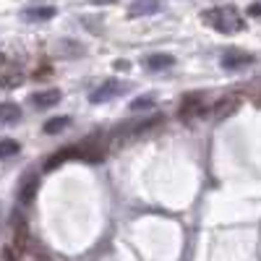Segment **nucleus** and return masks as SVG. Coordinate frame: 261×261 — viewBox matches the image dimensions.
<instances>
[{"instance_id": "nucleus-1", "label": "nucleus", "mask_w": 261, "mask_h": 261, "mask_svg": "<svg viewBox=\"0 0 261 261\" xmlns=\"http://www.w3.org/2000/svg\"><path fill=\"white\" fill-rule=\"evenodd\" d=\"M206 24H212L214 29H220V32H238V29H243V21H241V16H238L235 8L206 11Z\"/></svg>"}, {"instance_id": "nucleus-2", "label": "nucleus", "mask_w": 261, "mask_h": 261, "mask_svg": "<svg viewBox=\"0 0 261 261\" xmlns=\"http://www.w3.org/2000/svg\"><path fill=\"white\" fill-rule=\"evenodd\" d=\"M76 157H81L84 162H102L105 160V144L99 141V136H89L84 144L76 146Z\"/></svg>"}, {"instance_id": "nucleus-3", "label": "nucleus", "mask_w": 261, "mask_h": 261, "mask_svg": "<svg viewBox=\"0 0 261 261\" xmlns=\"http://www.w3.org/2000/svg\"><path fill=\"white\" fill-rule=\"evenodd\" d=\"M128 86L123 84V81H115V79H110V81H105V84H99L97 89L89 94V99H92V105H99V102H107L110 97H115V94H120V92H125Z\"/></svg>"}, {"instance_id": "nucleus-4", "label": "nucleus", "mask_w": 261, "mask_h": 261, "mask_svg": "<svg viewBox=\"0 0 261 261\" xmlns=\"http://www.w3.org/2000/svg\"><path fill=\"white\" fill-rule=\"evenodd\" d=\"M204 113V99L201 94H186L180 107H178V115L180 120H193V118H199Z\"/></svg>"}, {"instance_id": "nucleus-5", "label": "nucleus", "mask_w": 261, "mask_h": 261, "mask_svg": "<svg viewBox=\"0 0 261 261\" xmlns=\"http://www.w3.org/2000/svg\"><path fill=\"white\" fill-rule=\"evenodd\" d=\"M238 107H241V99L238 97H222V99H217L214 102V107H212V118L214 120H225V118H230Z\"/></svg>"}, {"instance_id": "nucleus-6", "label": "nucleus", "mask_w": 261, "mask_h": 261, "mask_svg": "<svg viewBox=\"0 0 261 261\" xmlns=\"http://www.w3.org/2000/svg\"><path fill=\"white\" fill-rule=\"evenodd\" d=\"M160 8H162L160 0H134L130 8H128V13L130 16H149V13H157Z\"/></svg>"}, {"instance_id": "nucleus-7", "label": "nucleus", "mask_w": 261, "mask_h": 261, "mask_svg": "<svg viewBox=\"0 0 261 261\" xmlns=\"http://www.w3.org/2000/svg\"><path fill=\"white\" fill-rule=\"evenodd\" d=\"M13 246H16V253H18V256L29 248V230H27L24 217H18V220H16V238H13Z\"/></svg>"}, {"instance_id": "nucleus-8", "label": "nucleus", "mask_w": 261, "mask_h": 261, "mask_svg": "<svg viewBox=\"0 0 261 261\" xmlns=\"http://www.w3.org/2000/svg\"><path fill=\"white\" fill-rule=\"evenodd\" d=\"M37 188H39V180L34 178V175H27L24 178V186H21V191H18V201L21 204H32L34 201V196H37Z\"/></svg>"}, {"instance_id": "nucleus-9", "label": "nucleus", "mask_w": 261, "mask_h": 261, "mask_svg": "<svg viewBox=\"0 0 261 261\" xmlns=\"http://www.w3.org/2000/svg\"><path fill=\"white\" fill-rule=\"evenodd\" d=\"M24 84V73H21L18 68H6L0 71V86L3 89H16V86Z\"/></svg>"}, {"instance_id": "nucleus-10", "label": "nucleus", "mask_w": 261, "mask_h": 261, "mask_svg": "<svg viewBox=\"0 0 261 261\" xmlns=\"http://www.w3.org/2000/svg\"><path fill=\"white\" fill-rule=\"evenodd\" d=\"M73 157H76V146L60 149V151H55L53 157H47V162H45V170H55V167H60L65 160H73Z\"/></svg>"}, {"instance_id": "nucleus-11", "label": "nucleus", "mask_w": 261, "mask_h": 261, "mask_svg": "<svg viewBox=\"0 0 261 261\" xmlns=\"http://www.w3.org/2000/svg\"><path fill=\"white\" fill-rule=\"evenodd\" d=\"M21 118V107L16 102H0V123H16Z\"/></svg>"}, {"instance_id": "nucleus-12", "label": "nucleus", "mask_w": 261, "mask_h": 261, "mask_svg": "<svg viewBox=\"0 0 261 261\" xmlns=\"http://www.w3.org/2000/svg\"><path fill=\"white\" fill-rule=\"evenodd\" d=\"M248 63H253V58L246 55V53H227V55L222 58L225 68H243V65H248Z\"/></svg>"}, {"instance_id": "nucleus-13", "label": "nucleus", "mask_w": 261, "mask_h": 261, "mask_svg": "<svg viewBox=\"0 0 261 261\" xmlns=\"http://www.w3.org/2000/svg\"><path fill=\"white\" fill-rule=\"evenodd\" d=\"M172 63H175V60H172V55L160 53V55H149V58H146V68H151V71H162V68H170Z\"/></svg>"}, {"instance_id": "nucleus-14", "label": "nucleus", "mask_w": 261, "mask_h": 261, "mask_svg": "<svg viewBox=\"0 0 261 261\" xmlns=\"http://www.w3.org/2000/svg\"><path fill=\"white\" fill-rule=\"evenodd\" d=\"M58 102H60V92H58V89H47V92L34 94V105H37V107H53V105H58Z\"/></svg>"}, {"instance_id": "nucleus-15", "label": "nucleus", "mask_w": 261, "mask_h": 261, "mask_svg": "<svg viewBox=\"0 0 261 261\" xmlns=\"http://www.w3.org/2000/svg\"><path fill=\"white\" fill-rule=\"evenodd\" d=\"M29 21H47V18H53L55 16V8H47V6H39V8H29L27 13H24Z\"/></svg>"}, {"instance_id": "nucleus-16", "label": "nucleus", "mask_w": 261, "mask_h": 261, "mask_svg": "<svg viewBox=\"0 0 261 261\" xmlns=\"http://www.w3.org/2000/svg\"><path fill=\"white\" fill-rule=\"evenodd\" d=\"M68 123H71V120L65 118V115H58V118H53V120L45 123V134H60V130L68 125Z\"/></svg>"}, {"instance_id": "nucleus-17", "label": "nucleus", "mask_w": 261, "mask_h": 261, "mask_svg": "<svg viewBox=\"0 0 261 261\" xmlns=\"http://www.w3.org/2000/svg\"><path fill=\"white\" fill-rule=\"evenodd\" d=\"M13 154H18V144L11 141V139H3L0 141V160H8Z\"/></svg>"}, {"instance_id": "nucleus-18", "label": "nucleus", "mask_w": 261, "mask_h": 261, "mask_svg": "<svg viewBox=\"0 0 261 261\" xmlns=\"http://www.w3.org/2000/svg\"><path fill=\"white\" fill-rule=\"evenodd\" d=\"M149 105H151V99L146 97V99H139V102H134V105H130V110L136 113V110H144V107H149Z\"/></svg>"}, {"instance_id": "nucleus-19", "label": "nucleus", "mask_w": 261, "mask_h": 261, "mask_svg": "<svg viewBox=\"0 0 261 261\" xmlns=\"http://www.w3.org/2000/svg\"><path fill=\"white\" fill-rule=\"evenodd\" d=\"M248 16H253V18L261 16V0H258V3H251V6H248Z\"/></svg>"}, {"instance_id": "nucleus-20", "label": "nucleus", "mask_w": 261, "mask_h": 261, "mask_svg": "<svg viewBox=\"0 0 261 261\" xmlns=\"http://www.w3.org/2000/svg\"><path fill=\"white\" fill-rule=\"evenodd\" d=\"M50 73H53V68H47V65H42V68L34 73V79H50Z\"/></svg>"}, {"instance_id": "nucleus-21", "label": "nucleus", "mask_w": 261, "mask_h": 261, "mask_svg": "<svg viewBox=\"0 0 261 261\" xmlns=\"http://www.w3.org/2000/svg\"><path fill=\"white\" fill-rule=\"evenodd\" d=\"M3 63H6V58H3V55H0V65H3Z\"/></svg>"}, {"instance_id": "nucleus-22", "label": "nucleus", "mask_w": 261, "mask_h": 261, "mask_svg": "<svg viewBox=\"0 0 261 261\" xmlns=\"http://www.w3.org/2000/svg\"><path fill=\"white\" fill-rule=\"evenodd\" d=\"M256 105H258V107H261V97H258V99H256Z\"/></svg>"}]
</instances>
